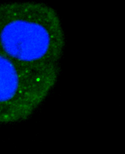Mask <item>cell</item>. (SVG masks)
Listing matches in <instances>:
<instances>
[{
    "instance_id": "1",
    "label": "cell",
    "mask_w": 125,
    "mask_h": 154,
    "mask_svg": "<svg viewBox=\"0 0 125 154\" xmlns=\"http://www.w3.org/2000/svg\"><path fill=\"white\" fill-rule=\"evenodd\" d=\"M65 47L62 25L56 12L41 2L0 4V52L27 66L60 68Z\"/></svg>"
},
{
    "instance_id": "2",
    "label": "cell",
    "mask_w": 125,
    "mask_h": 154,
    "mask_svg": "<svg viewBox=\"0 0 125 154\" xmlns=\"http://www.w3.org/2000/svg\"><path fill=\"white\" fill-rule=\"evenodd\" d=\"M59 72L21 64L0 52V123L29 117L55 86Z\"/></svg>"
}]
</instances>
